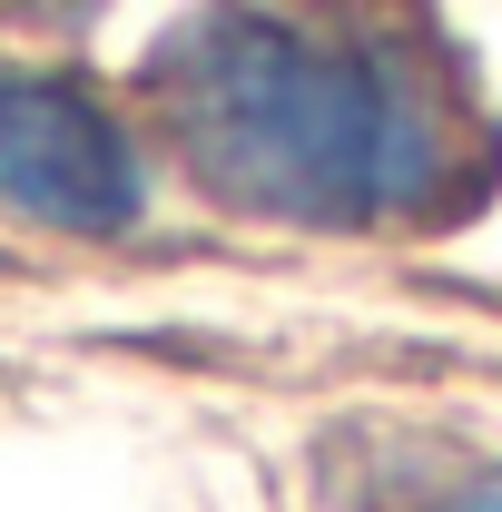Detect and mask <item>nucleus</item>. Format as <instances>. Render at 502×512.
<instances>
[{
	"label": "nucleus",
	"instance_id": "nucleus-1",
	"mask_svg": "<svg viewBox=\"0 0 502 512\" xmlns=\"http://www.w3.org/2000/svg\"><path fill=\"white\" fill-rule=\"evenodd\" d=\"M158 99L197 188L296 227H414L473 197L483 128L434 50L315 20H188L158 60Z\"/></svg>",
	"mask_w": 502,
	"mask_h": 512
},
{
	"label": "nucleus",
	"instance_id": "nucleus-2",
	"mask_svg": "<svg viewBox=\"0 0 502 512\" xmlns=\"http://www.w3.org/2000/svg\"><path fill=\"white\" fill-rule=\"evenodd\" d=\"M0 207L69 237H119L148 207L138 138L60 69H0Z\"/></svg>",
	"mask_w": 502,
	"mask_h": 512
},
{
	"label": "nucleus",
	"instance_id": "nucleus-3",
	"mask_svg": "<svg viewBox=\"0 0 502 512\" xmlns=\"http://www.w3.org/2000/svg\"><path fill=\"white\" fill-rule=\"evenodd\" d=\"M424 512H502V473H473V483H453V493L424 503Z\"/></svg>",
	"mask_w": 502,
	"mask_h": 512
}]
</instances>
